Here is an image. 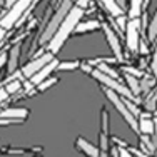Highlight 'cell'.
Instances as JSON below:
<instances>
[{
    "label": "cell",
    "mask_w": 157,
    "mask_h": 157,
    "mask_svg": "<svg viewBox=\"0 0 157 157\" xmlns=\"http://www.w3.org/2000/svg\"><path fill=\"white\" fill-rule=\"evenodd\" d=\"M52 60H54V55H52L50 52H47V54H44V55H40V57L33 59L32 62H29L27 65H25L24 69H22V74H24L25 77L30 78L33 74H37L44 65H47V63H48V62H52Z\"/></svg>",
    "instance_id": "7"
},
{
    "label": "cell",
    "mask_w": 157,
    "mask_h": 157,
    "mask_svg": "<svg viewBox=\"0 0 157 157\" xmlns=\"http://www.w3.org/2000/svg\"><path fill=\"white\" fill-rule=\"evenodd\" d=\"M15 122H22V121H15V119H2L0 117V125H9V124H15Z\"/></svg>",
    "instance_id": "30"
},
{
    "label": "cell",
    "mask_w": 157,
    "mask_h": 157,
    "mask_svg": "<svg viewBox=\"0 0 157 157\" xmlns=\"http://www.w3.org/2000/svg\"><path fill=\"white\" fill-rule=\"evenodd\" d=\"M139 132L145 134V136H152L155 132V125H154V121L151 117H145V115H140L139 117Z\"/></svg>",
    "instance_id": "13"
},
{
    "label": "cell",
    "mask_w": 157,
    "mask_h": 157,
    "mask_svg": "<svg viewBox=\"0 0 157 157\" xmlns=\"http://www.w3.org/2000/svg\"><path fill=\"white\" fill-rule=\"evenodd\" d=\"M5 32H7L5 29H2V27H0V42H2L3 39H5Z\"/></svg>",
    "instance_id": "34"
},
{
    "label": "cell",
    "mask_w": 157,
    "mask_h": 157,
    "mask_svg": "<svg viewBox=\"0 0 157 157\" xmlns=\"http://www.w3.org/2000/svg\"><path fill=\"white\" fill-rule=\"evenodd\" d=\"M100 27V24L97 20H87V22H78V25L75 27V30L74 32H77V33H85V32H92V30H97V29Z\"/></svg>",
    "instance_id": "15"
},
{
    "label": "cell",
    "mask_w": 157,
    "mask_h": 157,
    "mask_svg": "<svg viewBox=\"0 0 157 157\" xmlns=\"http://www.w3.org/2000/svg\"><path fill=\"white\" fill-rule=\"evenodd\" d=\"M157 107V95H151L147 100H145V109L147 110H152Z\"/></svg>",
    "instance_id": "24"
},
{
    "label": "cell",
    "mask_w": 157,
    "mask_h": 157,
    "mask_svg": "<svg viewBox=\"0 0 157 157\" xmlns=\"http://www.w3.org/2000/svg\"><path fill=\"white\" fill-rule=\"evenodd\" d=\"M57 65H59V60H57V59H54V60H52V62H48L47 65H44L42 69L39 70V72H37V74H33V75L30 77V84L37 87V85L40 84V82H44L45 78L50 77V74L54 72V70H57Z\"/></svg>",
    "instance_id": "9"
},
{
    "label": "cell",
    "mask_w": 157,
    "mask_h": 157,
    "mask_svg": "<svg viewBox=\"0 0 157 157\" xmlns=\"http://www.w3.org/2000/svg\"><path fill=\"white\" fill-rule=\"evenodd\" d=\"M7 65V54H2L0 55V67Z\"/></svg>",
    "instance_id": "33"
},
{
    "label": "cell",
    "mask_w": 157,
    "mask_h": 157,
    "mask_svg": "<svg viewBox=\"0 0 157 157\" xmlns=\"http://www.w3.org/2000/svg\"><path fill=\"white\" fill-rule=\"evenodd\" d=\"M105 95H107V99L112 102V105L115 107V109L119 110V114L122 115V117L125 119V122L129 124L130 127H132L136 132H139V122H137V117L136 115H132V112H130L129 109H127V105H125V102H124V99H122L121 95L117 94V92H114V90H110V89H105Z\"/></svg>",
    "instance_id": "4"
},
{
    "label": "cell",
    "mask_w": 157,
    "mask_h": 157,
    "mask_svg": "<svg viewBox=\"0 0 157 157\" xmlns=\"http://www.w3.org/2000/svg\"><path fill=\"white\" fill-rule=\"evenodd\" d=\"M140 18H130L125 25V40L129 50L137 52L139 50V30H140Z\"/></svg>",
    "instance_id": "6"
},
{
    "label": "cell",
    "mask_w": 157,
    "mask_h": 157,
    "mask_svg": "<svg viewBox=\"0 0 157 157\" xmlns=\"http://www.w3.org/2000/svg\"><path fill=\"white\" fill-rule=\"evenodd\" d=\"M7 97H9V92L5 90V87H2V89H0V104H2Z\"/></svg>",
    "instance_id": "32"
},
{
    "label": "cell",
    "mask_w": 157,
    "mask_h": 157,
    "mask_svg": "<svg viewBox=\"0 0 157 157\" xmlns=\"http://www.w3.org/2000/svg\"><path fill=\"white\" fill-rule=\"evenodd\" d=\"M2 3H5V0H0V5H2Z\"/></svg>",
    "instance_id": "38"
},
{
    "label": "cell",
    "mask_w": 157,
    "mask_h": 157,
    "mask_svg": "<svg viewBox=\"0 0 157 157\" xmlns=\"http://www.w3.org/2000/svg\"><path fill=\"white\" fill-rule=\"evenodd\" d=\"M15 2H17V0H5V3H7V5H9V7H12L13 3H15Z\"/></svg>",
    "instance_id": "35"
},
{
    "label": "cell",
    "mask_w": 157,
    "mask_h": 157,
    "mask_svg": "<svg viewBox=\"0 0 157 157\" xmlns=\"http://www.w3.org/2000/svg\"><path fill=\"white\" fill-rule=\"evenodd\" d=\"M22 87V84H20V80H10L9 84H7V87H5V90L9 92V95L10 94H15V92L18 90V89Z\"/></svg>",
    "instance_id": "23"
},
{
    "label": "cell",
    "mask_w": 157,
    "mask_h": 157,
    "mask_svg": "<svg viewBox=\"0 0 157 157\" xmlns=\"http://www.w3.org/2000/svg\"><path fill=\"white\" fill-rule=\"evenodd\" d=\"M18 55H20V44L13 45L9 50V54H7V72H9V75H10V74H13V72H17Z\"/></svg>",
    "instance_id": "10"
},
{
    "label": "cell",
    "mask_w": 157,
    "mask_h": 157,
    "mask_svg": "<svg viewBox=\"0 0 157 157\" xmlns=\"http://www.w3.org/2000/svg\"><path fill=\"white\" fill-rule=\"evenodd\" d=\"M75 145H77V149H80V151L84 152L87 157H99V154H100V149L97 147V145L90 144L89 140L82 139V137L75 140Z\"/></svg>",
    "instance_id": "11"
},
{
    "label": "cell",
    "mask_w": 157,
    "mask_h": 157,
    "mask_svg": "<svg viewBox=\"0 0 157 157\" xmlns=\"http://www.w3.org/2000/svg\"><path fill=\"white\" fill-rule=\"evenodd\" d=\"M155 37H157V10L151 25H149V40H155Z\"/></svg>",
    "instance_id": "21"
},
{
    "label": "cell",
    "mask_w": 157,
    "mask_h": 157,
    "mask_svg": "<svg viewBox=\"0 0 157 157\" xmlns=\"http://www.w3.org/2000/svg\"><path fill=\"white\" fill-rule=\"evenodd\" d=\"M115 2H117V3H119V5H121V7H122V9H124V5H125V0H115Z\"/></svg>",
    "instance_id": "36"
},
{
    "label": "cell",
    "mask_w": 157,
    "mask_h": 157,
    "mask_svg": "<svg viewBox=\"0 0 157 157\" xmlns=\"http://www.w3.org/2000/svg\"><path fill=\"white\" fill-rule=\"evenodd\" d=\"M125 25H127V20H125V17H124V15L117 17V27H121V29H125Z\"/></svg>",
    "instance_id": "31"
},
{
    "label": "cell",
    "mask_w": 157,
    "mask_h": 157,
    "mask_svg": "<svg viewBox=\"0 0 157 157\" xmlns=\"http://www.w3.org/2000/svg\"><path fill=\"white\" fill-rule=\"evenodd\" d=\"M57 80H59L57 77H48V78H45L44 82H40V84L37 85V89H39L40 92H44V90H47L48 87H52L54 84H57Z\"/></svg>",
    "instance_id": "19"
},
{
    "label": "cell",
    "mask_w": 157,
    "mask_h": 157,
    "mask_svg": "<svg viewBox=\"0 0 157 157\" xmlns=\"http://www.w3.org/2000/svg\"><path fill=\"white\" fill-rule=\"evenodd\" d=\"M125 78H127V87H129V90L132 92L134 95H136V94H140V82L137 80V77L129 75V74H127Z\"/></svg>",
    "instance_id": "16"
},
{
    "label": "cell",
    "mask_w": 157,
    "mask_h": 157,
    "mask_svg": "<svg viewBox=\"0 0 157 157\" xmlns=\"http://www.w3.org/2000/svg\"><path fill=\"white\" fill-rule=\"evenodd\" d=\"M75 3H77V7H78V9H82V10H84V9H87V7H89L90 0H75Z\"/></svg>",
    "instance_id": "28"
},
{
    "label": "cell",
    "mask_w": 157,
    "mask_h": 157,
    "mask_svg": "<svg viewBox=\"0 0 157 157\" xmlns=\"http://www.w3.org/2000/svg\"><path fill=\"white\" fill-rule=\"evenodd\" d=\"M92 77L97 78V80L100 82V84H104L107 89H110V90L117 92L121 97H124V99H129V100H136V95L132 94V92L129 90V87L124 84H121V82L117 80V78H112L109 75H105V74H102L100 70H90Z\"/></svg>",
    "instance_id": "5"
},
{
    "label": "cell",
    "mask_w": 157,
    "mask_h": 157,
    "mask_svg": "<svg viewBox=\"0 0 157 157\" xmlns=\"http://www.w3.org/2000/svg\"><path fill=\"white\" fill-rule=\"evenodd\" d=\"M124 72H125V74H129V75H134V77L142 75L140 70H137V69H130V67H124Z\"/></svg>",
    "instance_id": "27"
},
{
    "label": "cell",
    "mask_w": 157,
    "mask_h": 157,
    "mask_svg": "<svg viewBox=\"0 0 157 157\" xmlns=\"http://www.w3.org/2000/svg\"><path fill=\"white\" fill-rule=\"evenodd\" d=\"M100 2H102V5L107 9V12H110V15H114V17L124 15V9H122L115 0H100Z\"/></svg>",
    "instance_id": "14"
},
{
    "label": "cell",
    "mask_w": 157,
    "mask_h": 157,
    "mask_svg": "<svg viewBox=\"0 0 157 157\" xmlns=\"http://www.w3.org/2000/svg\"><path fill=\"white\" fill-rule=\"evenodd\" d=\"M72 2H75V0H72Z\"/></svg>",
    "instance_id": "39"
},
{
    "label": "cell",
    "mask_w": 157,
    "mask_h": 157,
    "mask_svg": "<svg viewBox=\"0 0 157 157\" xmlns=\"http://www.w3.org/2000/svg\"><path fill=\"white\" fill-rule=\"evenodd\" d=\"M82 15H84V10L78 9L77 5L70 9V12L67 13L65 20L60 24V27L57 29V32L54 33V37L48 40V52H50L52 55H55L62 48V45L65 44V40L70 37V33L75 30V27L78 25Z\"/></svg>",
    "instance_id": "1"
},
{
    "label": "cell",
    "mask_w": 157,
    "mask_h": 157,
    "mask_svg": "<svg viewBox=\"0 0 157 157\" xmlns=\"http://www.w3.org/2000/svg\"><path fill=\"white\" fill-rule=\"evenodd\" d=\"M152 84H154V78L151 75H145L144 80L140 82V92H144V94H149V90H151Z\"/></svg>",
    "instance_id": "20"
},
{
    "label": "cell",
    "mask_w": 157,
    "mask_h": 157,
    "mask_svg": "<svg viewBox=\"0 0 157 157\" xmlns=\"http://www.w3.org/2000/svg\"><path fill=\"white\" fill-rule=\"evenodd\" d=\"M97 70H100L102 74H105V75H109V77H112V78H117V77H119L117 72H115L114 69H110L109 65H105V63H100V65H97Z\"/></svg>",
    "instance_id": "22"
},
{
    "label": "cell",
    "mask_w": 157,
    "mask_h": 157,
    "mask_svg": "<svg viewBox=\"0 0 157 157\" xmlns=\"http://www.w3.org/2000/svg\"><path fill=\"white\" fill-rule=\"evenodd\" d=\"M122 99H124V97H122ZM124 102H125V105H127V109H129L130 112H132V115H139V109H137L136 105H132V104H130V100L129 99H124Z\"/></svg>",
    "instance_id": "26"
},
{
    "label": "cell",
    "mask_w": 157,
    "mask_h": 157,
    "mask_svg": "<svg viewBox=\"0 0 157 157\" xmlns=\"http://www.w3.org/2000/svg\"><path fill=\"white\" fill-rule=\"evenodd\" d=\"M70 9H72V0H63V2L60 3V7H59V10L55 12V15L52 17V20L47 24L45 30L42 32L40 42H42V44H48V40L54 37V33L57 32V29L60 27V24L65 20V17H67V13L70 12Z\"/></svg>",
    "instance_id": "2"
},
{
    "label": "cell",
    "mask_w": 157,
    "mask_h": 157,
    "mask_svg": "<svg viewBox=\"0 0 157 157\" xmlns=\"http://www.w3.org/2000/svg\"><path fill=\"white\" fill-rule=\"evenodd\" d=\"M142 3H144V0H130V12H129L130 18H139Z\"/></svg>",
    "instance_id": "17"
},
{
    "label": "cell",
    "mask_w": 157,
    "mask_h": 157,
    "mask_svg": "<svg viewBox=\"0 0 157 157\" xmlns=\"http://www.w3.org/2000/svg\"><path fill=\"white\" fill-rule=\"evenodd\" d=\"M32 3H33V0H17V2L10 7L9 12L2 17V20H0V27L5 29V30L12 29L13 25L24 17V13L29 10V7H30Z\"/></svg>",
    "instance_id": "3"
},
{
    "label": "cell",
    "mask_w": 157,
    "mask_h": 157,
    "mask_svg": "<svg viewBox=\"0 0 157 157\" xmlns=\"http://www.w3.org/2000/svg\"><path fill=\"white\" fill-rule=\"evenodd\" d=\"M102 30H104V35H105L107 42H109V45L112 48V52H114L115 59H119V60H122L124 59V55H122V47H121V42H119V37L115 35V32L112 30L107 24L102 25Z\"/></svg>",
    "instance_id": "8"
},
{
    "label": "cell",
    "mask_w": 157,
    "mask_h": 157,
    "mask_svg": "<svg viewBox=\"0 0 157 157\" xmlns=\"http://www.w3.org/2000/svg\"><path fill=\"white\" fill-rule=\"evenodd\" d=\"M119 157H134V154H132V152H129L127 149L121 147V149H119Z\"/></svg>",
    "instance_id": "29"
},
{
    "label": "cell",
    "mask_w": 157,
    "mask_h": 157,
    "mask_svg": "<svg viewBox=\"0 0 157 157\" xmlns=\"http://www.w3.org/2000/svg\"><path fill=\"white\" fill-rule=\"evenodd\" d=\"M0 117L2 119H15V121H22L24 122L25 119L29 117V110L24 109V107H15V109H5L0 114Z\"/></svg>",
    "instance_id": "12"
},
{
    "label": "cell",
    "mask_w": 157,
    "mask_h": 157,
    "mask_svg": "<svg viewBox=\"0 0 157 157\" xmlns=\"http://www.w3.org/2000/svg\"><path fill=\"white\" fill-rule=\"evenodd\" d=\"M155 152H157V151H155Z\"/></svg>",
    "instance_id": "40"
},
{
    "label": "cell",
    "mask_w": 157,
    "mask_h": 157,
    "mask_svg": "<svg viewBox=\"0 0 157 157\" xmlns=\"http://www.w3.org/2000/svg\"><path fill=\"white\" fill-rule=\"evenodd\" d=\"M80 67V62L77 60H72V62H59L57 65V70H75Z\"/></svg>",
    "instance_id": "18"
},
{
    "label": "cell",
    "mask_w": 157,
    "mask_h": 157,
    "mask_svg": "<svg viewBox=\"0 0 157 157\" xmlns=\"http://www.w3.org/2000/svg\"><path fill=\"white\" fill-rule=\"evenodd\" d=\"M152 121H154V125H155V130H157V114H155V117L152 119Z\"/></svg>",
    "instance_id": "37"
},
{
    "label": "cell",
    "mask_w": 157,
    "mask_h": 157,
    "mask_svg": "<svg viewBox=\"0 0 157 157\" xmlns=\"http://www.w3.org/2000/svg\"><path fill=\"white\" fill-rule=\"evenodd\" d=\"M151 69H152V75L157 78V47L154 52V57H152V63H151Z\"/></svg>",
    "instance_id": "25"
}]
</instances>
